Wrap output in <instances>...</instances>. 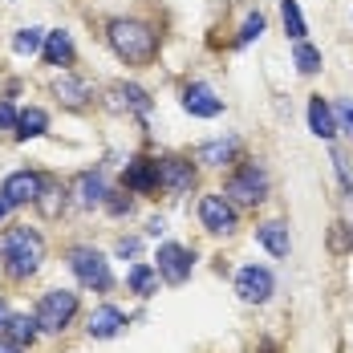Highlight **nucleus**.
<instances>
[{"mask_svg":"<svg viewBox=\"0 0 353 353\" xmlns=\"http://www.w3.org/2000/svg\"><path fill=\"white\" fill-rule=\"evenodd\" d=\"M0 260H4V272L12 281H25L33 276L45 260V240L37 228H8L4 240H0Z\"/></svg>","mask_w":353,"mask_h":353,"instance_id":"f257e3e1","label":"nucleus"},{"mask_svg":"<svg viewBox=\"0 0 353 353\" xmlns=\"http://www.w3.org/2000/svg\"><path fill=\"white\" fill-rule=\"evenodd\" d=\"M110 45H114V53L122 57V61H130V65H142V61H150L154 57V49H159V37L150 25H142V21H110Z\"/></svg>","mask_w":353,"mask_h":353,"instance_id":"f03ea898","label":"nucleus"},{"mask_svg":"<svg viewBox=\"0 0 353 353\" xmlns=\"http://www.w3.org/2000/svg\"><path fill=\"white\" fill-rule=\"evenodd\" d=\"M73 317H77V292L70 288H49L37 305V325L45 333H65Z\"/></svg>","mask_w":353,"mask_h":353,"instance_id":"7ed1b4c3","label":"nucleus"},{"mask_svg":"<svg viewBox=\"0 0 353 353\" xmlns=\"http://www.w3.org/2000/svg\"><path fill=\"white\" fill-rule=\"evenodd\" d=\"M70 272L77 281L85 284V288H94V292H106L110 284H114V272H110V260L98 252V248H70Z\"/></svg>","mask_w":353,"mask_h":353,"instance_id":"20e7f679","label":"nucleus"},{"mask_svg":"<svg viewBox=\"0 0 353 353\" xmlns=\"http://www.w3.org/2000/svg\"><path fill=\"white\" fill-rule=\"evenodd\" d=\"M223 195L232 199V203H240V208H256L264 195H268V175L256 167V163H248L240 175L228 179V187H223Z\"/></svg>","mask_w":353,"mask_h":353,"instance_id":"39448f33","label":"nucleus"},{"mask_svg":"<svg viewBox=\"0 0 353 353\" xmlns=\"http://www.w3.org/2000/svg\"><path fill=\"white\" fill-rule=\"evenodd\" d=\"M199 219L212 236H228V232H236V203L228 195H203L199 199Z\"/></svg>","mask_w":353,"mask_h":353,"instance_id":"423d86ee","label":"nucleus"},{"mask_svg":"<svg viewBox=\"0 0 353 353\" xmlns=\"http://www.w3.org/2000/svg\"><path fill=\"white\" fill-rule=\"evenodd\" d=\"M272 288H276L272 272L260 268V264H248V268L236 272V292H240V301H248V305H264L272 296Z\"/></svg>","mask_w":353,"mask_h":353,"instance_id":"0eeeda50","label":"nucleus"},{"mask_svg":"<svg viewBox=\"0 0 353 353\" xmlns=\"http://www.w3.org/2000/svg\"><path fill=\"white\" fill-rule=\"evenodd\" d=\"M159 187L167 195H187L195 187V163L191 159H159Z\"/></svg>","mask_w":353,"mask_h":353,"instance_id":"6e6552de","label":"nucleus"},{"mask_svg":"<svg viewBox=\"0 0 353 353\" xmlns=\"http://www.w3.org/2000/svg\"><path fill=\"white\" fill-rule=\"evenodd\" d=\"M191 264H195V256L187 252L183 244H163L159 248V276L167 284H183L187 276H191Z\"/></svg>","mask_w":353,"mask_h":353,"instance_id":"1a4fd4ad","label":"nucleus"},{"mask_svg":"<svg viewBox=\"0 0 353 353\" xmlns=\"http://www.w3.org/2000/svg\"><path fill=\"white\" fill-rule=\"evenodd\" d=\"M41 187H45V179L37 175V171H12V175L4 179L0 195H4V199H8L12 208H21V203H37Z\"/></svg>","mask_w":353,"mask_h":353,"instance_id":"9d476101","label":"nucleus"},{"mask_svg":"<svg viewBox=\"0 0 353 353\" xmlns=\"http://www.w3.org/2000/svg\"><path fill=\"white\" fill-rule=\"evenodd\" d=\"M183 110H187L191 118H215V114H223V98H215L212 85L191 81V85L183 90Z\"/></svg>","mask_w":353,"mask_h":353,"instance_id":"9b49d317","label":"nucleus"},{"mask_svg":"<svg viewBox=\"0 0 353 353\" xmlns=\"http://www.w3.org/2000/svg\"><path fill=\"white\" fill-rule=\"evenodd\" d=\"M70 195H73V203H77V208H106L110 191H106V179L98 175V171H85V175L73 179Z\"/></svg>","mask_w":353,"mask_h":353,"instance_id":"f8f14e48","label":"nucleus"},{"mask_svg":"<svg viewBox=\"0 0 353 353\" xmlns=\"http://www.w3.org/2000/svg\"><path fill=\"white\" fill-rule=\"evenodd\" d=\"M126 187L130 191H159V159H134L126 167Z\"/></svg>","mask_w":353,"mask_h":353,"instance_id":"ddd939ff","label":"nucleus"},{"mask_svg":"<svg viewBox=\"0 0 353 353\" xmlns=\"http://www.w3.org/2000/svg\"><path fill=\"white\" fill-rule=\"evenodd\" d=\"M309 130L317 134V139H333L341 126H337V114H333V106L325 102V98H313L309 102Z\"/></svg>","mask_w":353,"mask_h":353,"instance_id":"4468645a","label":"nucleus"},{"mask_svg":"<svg viewBox=\"0 0 353 353\" xmlns=\"http://www.w3.org/2000/svg\"><path fill=\"white\" fill-rule=\"evenodd\" d=\"M126 325V317H122V309H114V305H102L98 313H90V337H98V341H106V337H114L118 329Z\"/></svg>","mask_w":353,"mask_h":353,"instance_id":"2eb2a0df","label":"nucleus"},{"mask_svg":"<svg viewBox=\"0 0 353 353\" xmlns=\"http://www.w3.org/2000/svg\"><path fill=\"white\" fill-rule=\"evenodd\" d=\"M256 240L268 248L272 256H288V248H292V240H288V228H284V223H276V219L260 223V228H256Z\"/></svg>","mask_w":353,"mask_h":353,"instance_id":"dca6fc26","label":"nucleus"},{"mask_svg":"<svg viewBox=\"0 0 353 353\" xmlns=\"http://www.w3.org/2000/svg\"><path fill=\"white\" fill-rule=\"evenodd\" d=\"M53 94H57L65 106H73V110H81L85 102H90V85L77 81V77H70V73H61V77L53 81Z\"/></svg>","mask_w":353,"mask_h":353,"instance_id":"f3484780","label":"nucleus"},{"mask_svg":"<svg viewBox=\"0 0 353 353\" xmlns=\"http://www.w3.org/2000/svg\"><path fill=\"white\" fill-rule=\"evenodd\" d=\"M236 150H240V142L236 139H219V142H203V146L195 150V159L208 163V167H223V163L236 159Z\"/></svg>","mask_w":353,"mask_h":353,"instance_id":"a211bd4d","label":"nucleus"},{"mask_svg":"<svg viewBox=\"0 0 353 353\" xmlns=\"http://www.w3.org/2000/svg\"><path fill=\"white\" fill-rule=\"evenodd\" d=\"M45 61H49V65H70L73 61V37L65 33V29L45 33Z\"/></svg>","mask_w":353,"mask_h":353,"instance_id":"6ab92c4d","label":"nucleus"},{"mask_svg":"<svg viewBox=\"0 0 353 353\" xmlns=\"http://www.w3.org/2000/svg\"><path fill=\"white\" fill-rule=\"evenodd\" d=\"M114 106L118 110H134V114H150V94L142 85H114Z\"/></svg>","mask_w":353,"mask_h":353,"instance_id":"aec40b11","label":"nucleus"},{"mask_svg":"<svg viewBox=\"0 0 353 353\" xmlns=\"http://www.w3.org/2000/svg\"><path fill=\"white\" fill-rule=\"evenodd\" d=\"M126 284H130L134 296H154V292H159V268H150V264H134V268L126 272Z\"/></svg>","mask_w":353,"mask_h":353,"instance_id":"412c9836","label":"nucleus"},{"mask_svg":"<svg viewBox=\"0 0 353 353\" xmlns=\"http://www.w3.org/2000/svg\"><path fill=\"white\" fill-rule=\"evenodd\" d=\"M37 333H41L37 313H33V317H29V313H21V317H8V325H4V337H12L17 345H33Z\"/></svg>","mask_w":353,"mask_h":353,"instance_id":"4be33fe9","label":"nucleus"},{"mask_svg":"<svg viewBox=\"0 0 353 353\" xmlns=\"http://www.w3.org/2000/svg\"><path fill=\"white\" fill-rule=\"evenodd\" d=\"M45 126H49V114L41 106L21 110V118H17V139H37V134H45Z\"/></svg>","mask_w":353,"mask_h":353,"instance_id":"5701e85b","label":"nucleus"},{"mask_svg":"<svg viewBox=\"0 0 353 353\" xmlns=\"http://www.w3.org/2000/svg\"><path fill=\"white\" fill-rule=\"evenodd\" d=\"M281 21H284V33L292 41H305V17H301L296 0H281Z\"/></svg>","mask_w":353,"mask_h":353,"instance_id":"b1692460","label":"nucleus"},{"mask_svg":"<svg viewBox=\"0 0 353 353\" xmlns=\"http://www.w3.org/2000/svg\"><path fill=\"white\" fill-rule=\"evenodd\" d=\"M37 208H41V215H49V219L61 212V208H65V191H61V183H45L41 195H37Z\"/></svg>","mask_w":353,"mask_h":353,"instance_id":"393cba45","label":"nucleus"},{"mask_svg":"<svg viewBox=\"0 0 353 353\" xmlns=\"http://www.w3.org/2000/svg\"><path fill=\"white\" fill-rule=\"evenodd\" d=\"M292 65L301 73H317L321 70V49H313L309 41H296V53H292Z\"/></svg>","mask_w":353,"mask_h":353,"instance_id":"a878e982","label":"nucleus"},{"mask_svg":"<svg viewBox=\"0 0 353 353\" xmlns=\"http://www.w3.org/2000/svg\"><path fill=\"white\" fill-rule=\"evenodd\" d=\"M12 49H17L21 57H25V53L33 57L37 49H45V33H41V29H21V33H17V41H12Z\"/></svg>","mask_w":353,"mask_h":353,"instance_id":"bb28decb","label":"nucleus"},{"mask_svg":"<svg viewBox=\"0 0 353 353\" xmlns=\"http://www.w3.org/2000/svg\"><path fill=\"white\" fill-rule=\"evenodd\" d=\"M260 33H264V17H260V12H252L244 25H240V37H236V45H252V41H256Z\"/></svg>","mask_w":353,"mask_h":353,"instance_id":"cd10ccee","label":"nucleus"},{"mask_svg":"<svg viewBox=\"0 0 353 353\" xmlns=\"http://www.w3.org/2000/svg\"><path fill=\"white\" fill-rule=\"evenodd\" d=\"M337 118H341L337 126H341V130H345V134L353 139V98H345V102L337 106Z\"/></svg>","mask_w":353,"mask_h":353,"instance_id":"c85d7f7f","label":"nucleus"},{"mask_svg":"<svg viewBox=\"0 0 353 353\" xmlns=\"http://www.w3.org/2000/svg\"><path fill=\"white\" fill-rule=\"evenodd\" d=\"M17 110H12V102H0V130H17Z\"/></svg>","mask_w":353,"mask_h":353,"instance_id":"c756f323","label":"nucleus"},{"mask_svg":"<svg viewBox=\"0 0 353 353\" xmlns=\"http://www.w3.org/2000/svg\"><path fill=\"white\" fill-rule=\"evenodd\" d=\"M118 256H139V240H118Z\"/></svg>","mask_w":353,"mask_h":353,"instance_id":"7c9ffc66","label":"nucleus"},{"mask_svg":"<svg viewBox=\"0 0 353 353\" xmlns=\"http://www.w3.org/2000/svg\"><path fill=\"white\" fill-rule=\"evenodd\" d=\"M146 232H150V236H163V232H167V219H163V215H154V219L146 223Z\"/></svg>","mask_w":353,"mask_h":353,"instance_id":"2f4dec72","label":"nucleus"},{"mask_svg":"<svg viewBox=\"0 0 353 353\" xmlns=\"http://www.w3.org/2000/svg\"><path fill=\"white\" fill-rule=\"evenodd\" d=\"M0 353H25V345H17L12 337H0Z\"/></svg>","mask_w":353,"mask_h":353,"instance_id":"473e14b6","label":"nucleus"},{"mask_svg":"<svg viewBox=\"0 0 353 353\" xmlns=\"http://www.w3.org/2000/svg\"><path fill=\"white\" fill-rule=\"evenodd\" d=\"M12 212V203H8V199H4V195H0V223H4V215Z\"/></svg>","mask_w":353,"mask_h":353,"instance_id":"72a5a7b5","label":"nucleus"},{"mask_svg":"<svg viewBox=\"0 0 353 353\" xmlns=\"http://www.w3.org/2000/svg\"><path fill=\"white\" fill-rule=\"evenodd\" d=\"M8 325V309H4V301H0V329Z\"/></svg>","mask_w":353,"mask_h":353,"instance_id":"f704fd0d","label":"nucleus"}]
</instances>
